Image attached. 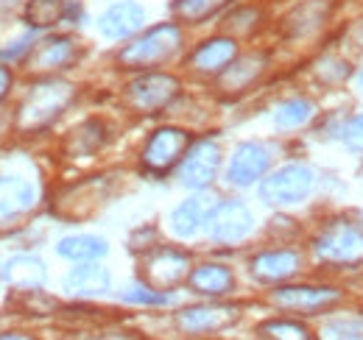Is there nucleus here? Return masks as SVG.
Instances as JSON below:
<instances>
[{"instance_id": "obj_1", "label": "nucleus", "mask_w": 363, "mask_h": 340, "mask_svg": "<svg viewBox=\"0 0 363 340\" xmlns=\"http://www.w3.org/2000/svg\"><path fill=\"white\" fill-rule=\"evenodd\" d=\"M70 101H73V86L65 81H43V84L31 86V92L26 95L17 112V126L23 131L45 128L62 115V109Z\"/></svg>"}, {"instance_id": "obj_2", "label": "nucleus", "mask_w": 363, "mask_h": 340, "mask_svg": "<svg viewBox=\"0 0 363 340\" xmlns=\"http://www.w3.org/2000/svg\"><path fill=\"white\" fill-rule=\"evenodd\" d=\"M182 45V31L179 26L174 23H162L154 26L151 31H145L140 40H135L132 45H126L118 56L121 64L132 67V70H143V67H154L165 59H171Z\"/></svg>"}, {"instance_id": "obj_3", "label": "nucleus", "mask_w": 363, "mask_h": 340, "mask_svg": "<svg viewBox=\"0 0 363 340\" xmlns=\"http://www.w3.org/2000/svg\"><path fill=\"white\" fill-rule=\"evenodd\" d=\"M316 190V173L308 165H285L260 184V198L269 207H294L311 198Z\"/></svg>"}, {"instance_id": "obj_4", "label": "nucleus", "mask_w": 363, "mask_h": 340, "mask_svg": "<svg viewBox=\"0 0 363 340\" xmlns=\"http://www.w3.org/2000/svg\"><path fill=\"white\" fill-rule=\"evenodd\" d=\"M313 251L321 262L330 265H352L363 259V232L352 223L335 220L330 223L313 243Z\"/></svg>"}, {"instance_id": "obj_5", "label": "nucleus", "mask_w": 363, "mask_h": 340, "mask_svg": "<svg viewBox=\"0 0 363 340\" xmlns=\"http://www.w3.org/2000/svg\"><path fill=\"white\" fill-rule=\"evenodd\" d=\"M179 79L168 73H145L126 86V101L140 115H157L179 98Z\"/></svg>"}, {"instance_id": "obj_6", "label": "nucleus", "mask_w": 363, "mask_h": 340, "mask_svg": "<svg viewBox=\"0 0 363 340\" xmlns=\"http://www.w3.org/2000/svg\"><path fill=\"white\" fill-rule=\"evenodd\" d=\"M190 145H193V140H190L187 131L171 126L157 128L148 137L145 148H143V165H145V170H151V173H168L177 162L184 159V154H187Z\"/></svg>"}, {"instance_id": "obj_7", "label": "nucleus", "mask_w": 363, "mask_h": 340, "mask_svg": "<svg viewBox=\"0 0 363 340\" xmlns=\"http://www.w3.org/2000/svg\"><path fill=\"white\" fill-rule=\"evenodd\" d=\"M255 229V215L243 201H221L207 217V232L216 243H238Z\"/></svg>"}, {"instance_id": "obj_8", "label": "nucleus", "mask_w": 363, "mask_h": 340, "mask_svg": "<svg viewBox=\"0 0 363 340\" xmlns=\"http://www.w3.org/2000/svg\"><path fill=\"white\" fill-rule=\"evenodd\" d=\"M221 165V148L216 140H199L187 148L184 159L179 165V181L184 187H193V190H201L207 187Z\"/></svg>"}, {"instance_id": "obj_9", "label": "nucleus", "mask_w": 363, "mask_h": 340, "mask_svg": "<svg viewBox=\"0 0 363 340\" xmlns=\"http://www.w3.org/2000/svg\"><path fill=\"white\" fill-rule=\"evenodd\" d=\"M187 268H190L187 254H182L177 249H157L143 259V282L165 293L174 285H179L182 279H187Z\"/></svg>"}, {"instance_id": "obj_10", "label": "nucleus", "mask_w": 363, "mask_h": 340, "mask_svg": "<svg viewBox=\"0 0 363 340\" xmlns=\"http://www.w3.org/2000/svg\"><path fill=\"white\" fill-rule=\"evenodd\" d=\"M272 165V151L263 142H240L229 159L227 178L235 187H249L257 178L266 176V170Z\"/></svg>"}, {"instance_id": "obj_11", "label": "nucleus", "mask_w": 363, "mask_h": 340, "mask_svg": "<svg viewBox=\"0 0 363 340\" xmlns=\"http://www.w3.org/2000/svg\"><path fill=\"white\" fill-rule=\"evenodd\" d=\"M143 26H145V8L137 0H121L109 6L98 20V28L106 40H126L137 34Z\"/></svg>"}, {"instance_id": "obj_12", "label": "nucleus", "mask_w": 363, "mask_h": 340, "mask_svg": "<svg viewBox=\"0 0 363 340\" xmlns=\"http://www.w3.org/2000/svg\"><path fill=\"white\" fill-rule=\"evenodd\" d=\"M335 288H311V285H294V288H279L274 290L272 301L277 307L285 310H299V312H313L321 307H330L333 301H338Z\"/></svg>"}, {"instance_id": "obj_13", "label": "nucleus", "mask_w": 363, "mask_h": 340, "mask_svg": "<svg viewBox=\"0 0 363 340\" xmlns=\"http://www.w3.org/2000/svg\"><path fill=\"white\" fill-rule=\"evenodd\" d=\"M232 321H238L235 307H187L177 315V327L182 332H190V335L224 329Z\"/></svg>"}, {"instance_id": "obj_14", "label": "nucleus", "mask_w": 363, "mask_h": 340, "mask_svg": "<svg viewBox=\"0 0 363 340\" xmlns=\"http://www.w3.org/2000/svg\"><path fill=\"white\" fill-rule=\"evenodd\" d=\"M109 285H112V276L106 268L87 262V265H79L73 268L67 276H65V290L76 298H98L109 293Z\"/></svg>"}, {"instance_id": "obj_15", "label": "nucleus", "mask_w": 363, "mask_h": 340, "mask_svg": "<svg viewBox=\"0 0 363 340\" xmlns=\"http://www.w3.org/2000/svg\"><path fill=\"white\" fill-rule=\"evenodd\" d=\"M235 59H238V45H235V40L218 37V40L201 42L193 50L190 67H193L196 73H224Z\"/></svg>"}, {"instance_id": "obj_16", "label": "nucleus", "mask_w": 363, "mask_h": 340, "mask_svg": "<svg viewBox=\"0 0 363 340\" xmlns=\"http://www.w3.org/2000/svg\"><path fill=\"white\" fill-rule=\"evenodd\" d=\"M302 259L291 249H279V251H266L252 259V276L260 282H285L294 273H299Z\"/></svg>"}, {"instance_id": "obj_17", "label": "nucleus", "mask_w": 363, "mask_h": 340, "mask_svg": "<svg viewBox=\"0 0 363 340\" xmlns=\"http://www.w3.org/2000/svg\"><path fill=\"white\" fill-rule=\"evenodd\" d=\"M213 198H207V196H193V198H184L179 207L171 212V232L182 237V240H187V237H193L204 223H207V217L213 212V204H210Z\"/></svg>"}, {"instance_id": "obj_18", "label": "nucleus", "mask_w": 363, "mask_h": 340, "mask_svg": "<svg viewBox=\"0 0 363 340\" xmlns=\"http://www.w3.org/2000/svg\"><path fill=\"white\" fill-rule=\"evenodd\" d=\"M76 59V42L70 37H53L40 42V47L31 50V70L34 73H50V70H62Z\"/></svg>"}, {"instance_id": "obj_19", "label": "nucleus", "mask_w": 363, "mask_h": 340, "mask_svg": "<svg viewBox=\"0 0 363 340\" xmlns=\"http://www.w3.org/2000/svg\"><path fill=\"white\" fill-rule=\"evenodd\" d=\"M3 279L17 290H40L45 285V265L37 256H11L3 265Z\"/></svg>"}, {"instance_id": "obj_20", "label": "nucleus", "mask_w": 363, "mask_h": 340, "mask_svg": "<svg viewBox=\"0 0 363 340\" xmlns=\"http://www.w3.org/2000/svg\"><path fill=\"white\" fill-rule=\"evenodd\" d=\"M34 207V187L20 176H0V217L28 212Z\"/></svg>"}, {"instance_id": "obj_21", "label": "nucleus", "mask_w": 363, "mask_h": 340, "mask_svg": "<svg viewBox=\"0 0 363 340\" xmlns=\"http://www.w3.org/2000/svg\"><path fill=\"white\" fill-rule=\"evenodd\" d=\"M187 285H190V290H196L201 296H224L235 288V276L224 265L207 262V265H199L196 271H190Z\"/></svg>"}, {"instance_id": "obj_22", "label": "nucleus", "mask_w": 363, "mask_h": 340, "mask_svg": "<svg viewBox=\"0 0 363 340\" xmlns=\"http://www.w3.org/2000/svg\"><path fill=\"white\" fill-rule=\"evenodd\" d=\"M263 67H266V56H260V53L235 59L227 70L221 73V89H227V92H243L246 86L263 73Z\"/></svg>"}, {"instance_id": "obj_23", "label": "nucleus", "mask_w": 363, "mask_h": 340, "mask_svg": "<svg viewBox=\"0 0 363 340\" xmlns=\"http://www.w3.org/2000/svg\"><path fill=\"white\" fill-rule=\"evenodd\" d=\"M327 14H330V3H327V0H305V3H299V6L288 14L285 28H288V34H294V37L311 34V31H316L318 26L327 20Z\"/></svg>"}, {"instance_id": "obj_24", "label": "nucleus", "mask_w": 363, "mask_h": 340, "mask_svg": "<svg viewBox=\"0 0 363 340\" xmlns=\"http://www.w3.org/2000/svg\"><path fill=\"white\" fill-rule=\"evenodd\" d=\"M56 251L65 256V259H73V262H92V259L106 254L109 246H106L104 237H95V234H76V237L59 240Z\"/></svg>"}, {"instance_id": "obj_25", "label": "nucleus", "mask_w": 363, "mask_h": 340, "mask_svg": "<svg viewBox=\"0 0 363 340\" xmlns=\"http://www.w3.org/2000/svg\"><path fill=\"white\" fill-rule=\"evenodd\" d=\"M313 115H316L313 101L294 98V101H285V103L274 112V123L279 128H299V126H305V123H311Z\"/></svg>"}, {"instance_id": "obj_26", "label": "nucleus", "mask_w": 363, "mask_h": 340, "mask_svg": "<svg viewBox=\"0 0 363 340\" xmlns=\"http://www.w3.org/2000/svg\"><path fill=\"white\" fill-rule=\"evenodd\" d=\"M101 145H104V126L95 123V120L79 126L70 134V140H67V151H70L73 157H90Z\"/></svg>"}, {"instance_id": "obj_27", "label": "nucleus", "mask_w": 363, "mask_h": 340, "mask_svg": "<svg viewBox=\"0 0 363 340\" xmlns=\"http://www.w3.org/2000/svg\"><path fill=\"white\" fill-rule=\"evenodd\" d=\"M229 0H177L174 3V14L182 23H204L207 17L218 14Z\"/></svg>"}, {"instance_id": "obj_28", "label": "nucleus", "mask_w": 363, "mask_h": 340, "mask_svg": "<svg viewBox=\"0 0 363 340\" xmlns=\"http://www.w3.org/2000/svg\"><path fill=\"white\" fill-rule=\"evenodd\" d=\"M65 17V0H28L26 20L34 28H48L56 26Z\"/></svg>"}, {"instance_id": "obj_29", "label": "nucleus", "mask_w": 363, "mask_h": 340, "mask_svg": "<svg viewBox=\"0 0 363 340\" xmlns=\"http://www.w3.org/2000/svg\"><path fill=\"white\" fill-rule=\"evenodd\" d=\"M260 332L269 340H313L311 329L296 321H269L260 327Z\"/></svg>"}, {"instance_id": "obj_30", "label": "nucleus", "mask_w": 363, "mask_h": 340, "mask_svg": "<svg viewBox=\"0 0 363 340\" xmlns=\"http://www.w3.org/2000/svg\"><path fill=\"white\" fill-rule=\"evenodd\" d=\"M121 298L129 301V304H168V301H171V296H165V293L148 288L145 282H143V285H135V288H129V290H123Z\"/></svg>"}, {"instance_id": "obj_31", "label": "nucleus", "mask_w": 363, "mask_h": 340, "mask_svg": "<svg viewBox=\"0 0 363 340\" xmlns=\"http://www.w3.org/2000/svg\"><path fill=\"white\" fill-rule=\"evenodd\" d=\"M341 140L350 151L355 154H363V115H355L352 120H347L344 128H341Z\"/></svg>"}, {"instance_id": "obj_32", "label": "nucleus", "mask_w": 363, "mask_h": 340, "mask_svg": "<svg viewBox=\"0 0 363 340\" xmlns=\"http://www.w3.org/2000/svg\"><path fill=\"white\" fill-rule=\"evenodd\" d=\"M330 332L335 335V338H344V340H363V324H350V321H338V324H333L330 327Z\"/></svg>"}, {"instance_id": "obj_33", "label": "nucleus", "mask_w": 363, "mask_h": 340, "mask_svg": "<svg viewBox=\"0 0 363 340\" xmlns=\"http://www.w3.org/2000/svg\"><path fill=\"white\" fill-rule=\"evenodd\" d=\"M9 86H11V73H9V70L0 64V98L9 92Z\"/></svg>"}, {"instance_id": "obj_34", "label": "nucleus", "mask_w": 363, "mask_h": 340, "mask_svg": "<svg viewBox=\"0 0 363 340\" xmlns=\"http://www.w3.org/2000/svg\"><path fill=\"white\" fill-rule=\"evenodd\" d=\"M0 340H34V338H28V335H0Z\"/></svg>"}, {"instance_id": "obj_35", "label": "nucleus", "mask_w": 363, "mask_h": 340, "mask_svg": "<svg viewBox=\"0 0 363 340\" xmlns=\"http://www.w3.org/2000/svg\"><path fill=\"white\" fill-rule=\"evenodd\" d=\"M104 340H140V338H135V335H109V338Z\"/></svg>"}, {"instance_id": "obj_36", "label": "nucleus", "mask_w": 363, "mask_h": 340, "mask_svg": "<svg viewBox=\"0 0 363 340\" xmlns=\"http://www.w3.org/2000/svg\"><path fill=\"white\" fill-rule=\"evenodd\" d=\"M361 86H363V76H361Z\"/></svg>"}]
</instances>
